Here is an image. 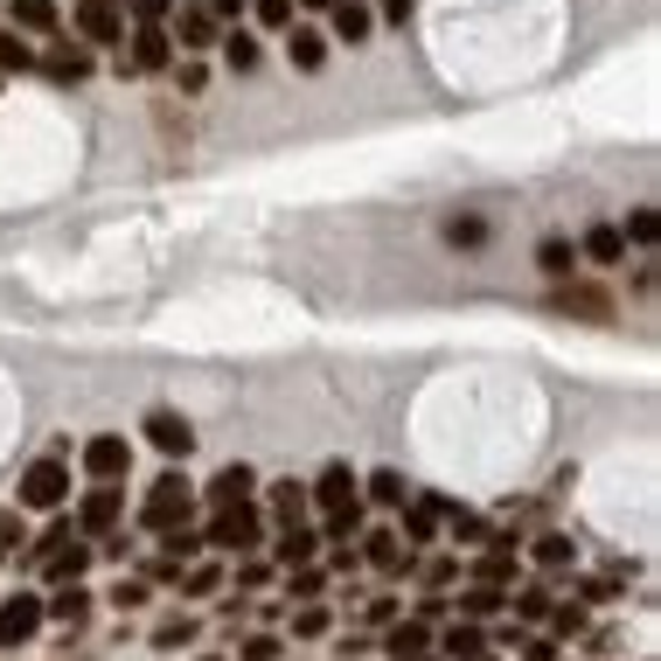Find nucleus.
Listing matches in <instances>:
<instances>
[{
  "mask_svg": "<svg viewBox=\"0 0 661 661\" xmlns=\"http://www.w3.org/2000/svg\"><path fill=\"white\" fill-rule=\"evenodd\" d=\"M174 77H181V98H202V84H209V70H202L196 57H189V63H181Z\"/></svg>",
  "mask_w": 661,
  "mask_h": 661,
  "instance_id": "obj_48",
  "label": "nucleus"
},
{
  "mask_svg": "<svg viewBox=\"0 0 661 661\" xmlns=\"http://www.w3.org/2000/svg\"><path fill=\"white\" fill-rule=\"evenodd\" d=\"M355 558H362V564H377L383 578H404V571H411V550H404V537H397V529H369Z\"/></svg>",
  "mask_w": 661,
  "mask_h": 661,
  "instance_id": "obj_10",
  "label": "nucleus"
},
{
  "mask_svg": "<svg viewBox=\"0 0 661 661\" xmlns=\"http://www.w3.org/2000/svg\"><path fill=\"white\" fill-rule=\"evenodd\" d=\"M369 501H377V509H404V501H411V481H404V473H397V467H383V473H369Z\"/></svg>",
  "mask_w": 661,
  "mask_h": 661,
  "instance_id": "obj_26",
  "label": "nucleus"
},
{
  "mask_svg": "<svg viewBox=\"0 0 661 661\" xmlns=\"http://www.w3.org/2000/svg\"><path fill=\"white\" fill-rule=\"evenodd\" d=\"M313 550H321V529H307V522H293L286 537L272 543V558L286 564V571H300V564H313Z\"/></svg>",
  "mask_w": 661,
  "mask_h": 661,
  "instance_id": "obj_18",
  "label": "nucleus"
},
{
  "mask_svg": "<svg viewBox=\"0 0 661 661\" xmlns=\"http://www.w3.org/2000/svg\"><path fill=\"white\" fill-rule=\"evenodd\" d=\"M77 460H84V473H91L98 488H112V481H126V473H132V439L98 432V439H84V453H77Z\"/></svg>",
  "mask_w": 661,
  "mask_h": 661,
  "instance_id": "obj_4",
  "label": "nucleus"
},
{
  "mask_svg": "<svg viewBox=\"0 0 661 661\" xmlns=\"http://www.w3.org/2000/svg\"><path fill=\"white\" fill-rule=\"evenodd\" d=\"M223 63H230L237 77L258 70V36H251V29H230V36H223Z\"/></svg>",
  "mask_w": 661,
  "mask_h": 661,
  "instance_id": "obj_33",
  "label": "nucleus"
},
{
  "mask_svg": "<svg viewBox=\"0 0 661 661\" xmlns=\"http://www.w3.org/2000/svg\"><path fill=\"white\" fill-rule=\"evenodd\" d=\"M558 313H585V321H613V300L605 293H592V286H564L558 300H550Z\"/></svg>",
  "mask_w": 661,
  "mask_h": 661,
  "instance_id": "obj_21",
  "label": "nucleus"
},
{
  "mask_svg": "<svg viewBox=\"0 0 661 661\" xmlns=\"http://www.w3.org/2000/svg\"><path fill=\"white\" fill-rule=\"evenodd\" d=\"M14 29H36V36H57V0H8Z\"/></svg>",
  "mask_w": 661,
  "mask_h": 661,
  "instance_id": "obj_27",
  "label": "nucleus"
},
{
  "mask_svg": "<svg viewBox=\"0 0 661 661\" xmlns=\"http://www.w3.org/2000/svg\"><path fill=\"white\" fill-rule=\"evenodd\" d=\"M49 77H57V84H84V77H91V49L57 42V49H49Z\"/></svg>",
  "mask_w": 661,
  "mask_h": 661,
  "instance_id": "obj_22",
  "label": "nucleus"
},
{
  "mask_svg": "<svg viewBox=\"0 0 661 661\" xmlns=\"http://www.w3.org/2000/svg\"><path fill=\"white\" fill-rule=\"evenodd\" d=\"M70 501V460L42 453L29 473H21V509H63Z\"/></svg>",
  "mask_w": 661,
  "mask_h": 661,
  "instance_id": "obj_3",
  "label": "nucleus"
},
{
  "mask_svg": "<svg viewBox=\"0 0 661 661\" xmlns=\"http://www.w3.org/2000/svg\"><path fill=\"white\" fill-rule=\"evenodd\" d=\"M307 8H334V0H307Z\"/></svg>",
  "mask_w": 661,
  "mask_h": 661,
  "instance_id": "obj_58",
  "label": "nucleus"
},
{
  "mask_svg": "<svg viewBox=\"0 0 661 661\" xmlns=\"http://www.w3.org/2000/svg\"><path fill=\"white\" fill-rule=\"evenodd\" d=\"M112 605H119V613H132V605H147V585H140V578H119V585H112Z\"/></svg>",
  "mask_w": 661,
  "mask_h": 661,
  "instance_id": "obj_47",
  "label": "nucleus"
},
{
  "mask_svg": "<svg viewBox=\"0 0 661 661\" xmlns=\"http://www.w3.org/2000/svg\"><path fill=\"white\" fill-rule=\"evenodd\" d=\"M70 537H77V529H70V522H57V529H42V537L29 543V564H49V558H57V550H63Z\"/></svg>",
  "mask_w": 661,
  "mask_h": 661,
  "instance_id": "obj_40",
  "label": "nucleus"
},
{
  "mask_svg": "<svg viewBox=\"0 0 661 661\" xmlns=\"http://www.w3.org/2000/svg\"><path fill=\"white\" fill-rule=\"evenodd\" d=\"M42 620H57V627H84L91 620V592L84 585H57V599H42Z\"/></svg>",
  "mask_w": 661,
  "mask_h": 661,
  "instance_id": "obj_15",
  "label": "nucleus"
},
{
  "mask_svg": "<svg viewBox=\"0 0 661 661\" xmlns=\"http://www.w3.org/2000/svg\"><path fill=\"white\" fill-rule=\"evenodd\" d=\"M244 661H279V641H272V633H251V641H244Z\"/></svg>",
  "mask_w": 661,
  "mask_h": 661,
  "instance_id": "obj_52",
  "label": "nucleus"
},
{
  "mask_svg": "<svg viewBox=\"0 0 661 661\" xmlns=\"http://www.w3.org/2000/svg\"><path fill=\"white\" fill-rule=\"evenodd\" d=\"M174 585H181V592H189V599H209V592H217V585H223V564H189V571H181V578H174Z\"/></svg>",
  "mask_w": 661,
  "mask_h": 661,
  "instance_id": "obj_35",
  "label": "nucleus"
},
{
  "mask_svg": "<svg viewBox=\"0 0 661 661\" xmlns=\"http://www.w3.org/2000/svg\"><path fill=\"white\" fill-rule=\"evenodd\" d=\"M0 70H36V49H29V42H14L8 29H0Z\"/></svg>",
  "mask_w": 661,
  "mask_h": 661,
  "instance_id": "obj_41",
  "label": "nucleus"
},
{
  "mask_svg": "<svg viewBox=\"0 0 661 661\" xmlns=\"http://www.w3.org/2000/svg\"><path fill=\"white\" fill-rule=\"evenodd\" d=\"M140 432L153 439V453H168V460H189V453H196V425H189L181 411H147Z\"/></svg>",
  "mask_w": 661,
  "mask_h": 661,
  "instance_id": "obj_9",
  "label": "nucleus"
},
{
  "mask_svg": "<svg viewBox=\"0 0 661 661\" xmlns=\"http://www.w3.org/2000/svg\"><path fill=\"white\" fill-rule=\"evenodd\" d=\"M168 42H181V49H217L223 29H217V14H209V8H181V21H174Z\"/></svg>",
  "mask_w": 661,
  "mask_h": 661,
  "instance_id": "obj_14",
  "label": "nucleus"
},
{
  "mask_svg": "<svg viewBox=\"0 0 661 661\" xmlns=\"http://www.w3.org/2000/svg\"><path fill=\"white\" fill-rule=\"evenodd\" d=\"M515 654H522V661H558V641H522Z\"/></svg>",
  "mask_w": 661,
  "mask_h": 661,
  "instance_id": "obj_54",
  "label": "nucleus"
},
{
  "mask_svg": "<svg viewBox=\"0 0 661 661\" xmlns=\"http://www.w3.org/2000/svg\"><path fill=\"white\" fill-rule=\"evenodd\" d=\"M585 633V605H550V641H578Z\"/></svg>",
  "mask_w": 661,
  "mask_h": 661,
  "instance_id": "obj_38",
  "label": "nucleus"
},
{
  "mask_svg": "<svg viewBox=\"0 0 661 661\" xmlns=\"http://www.w3.org/2000/svg\"><path fill=\"white\" fill-rule=\"evenodd\" d=\"M328 14H334V36L349 42V49H355V42H369V29H377V21H369V8H362V0H334Z\"/></svg>",
  "mask_w": 661,
  "mask_h": 661,
  "instance_id": "obj_23",
  "label": "nucleus"
},
{
  "mask_svg": "<svg viewBox=\"0 0 661 661\" xmlns=\"http://www.w3.org/2000/svg\"><path fill=\"white\" fill-rule=\"evenodd\" d=\"M445 613H453V599H439V592H425V599H418V613H411V620H425V627H432V620H445Z\"/></svg>",
  "mask_w": 661,
  "mask_h": 661,
  "instance_id": "obj_51",
  "label": "nucleus"
},
{
  "mask_svg": "<svg viewBox=\"0 0 661 661\" xmlns=\"http://www.w3.org/2000/svg\"><path fill=\"white\" fill-rule=\"evenodd\" d=\"M307 501H313L321 515H341V509H355V501H362V481H355V473L334 460V467H321V481L307 488Z\"/></svg>",
  "mask_w": 661,
  "mask_h": 661,
  "instance_id": "obj_6",
  "label": "nucleus"
},
{
  "mask_svg": "<svg viewBox=\"0 0 661 661\" xmlns=\"http://www.w3.org/2000/svg\"><path fill=\"white\" fill-rule=\"evenodd\" d=\"M362 620H369V627H390V620H397V599H369Z\"/></svg>",
  "mask_w": 661,
  "mask_h": 661,
  "instance_id": "obj_53",
  "label": "nucleus"
},
{
  "mask_svg": "<svg viewBox=\"0 0 661 661\" xmlns=\"http://www.w3.org/2000/svg\"><path fill=\"white\" fill-rule=\"evenodd\" d=\"M119 515H126V488L119 481L112 488H91L84 501H77V537H112Z\"/></svg>",
  "mask_w": 661,
  "mask_h": 661,
  "instance_id": "obj_5",
  "label": "nucleus"
},
{
  "mask_svg": "<svg viewBox=\"0 0 661 661\" xmlns=\"http://www.w3.org/2000/svg\"><path fill=\"white\" fill-rule=\"evenodd\" d=\"M578 258H592V264H620V258H627L620 223H592L585 237H578Z\"/></svg>",
  "mask_w": 661,
  "mask_h": 661,
  "instance_id": "obj_16",
  "label": "nucleus"
},
{
  "mask_svg": "<svg viewBox=\"0 0 661 661\" xmlns=\"http://www.w3.org/2000/svg\"><path fill=\"white\" fill-rule=\"evenodd\" d=\"M251 488H258V473H251L244 460H230L217 481L202 488V501H209V509H237V501H251Z\"/></svg>",
  "mask_w": 661,
  "mask_h": 661,
  "instance_id": "obj_11",
  "label": "nucleus"
},
{
  "mask_svg": "<svg viewBox=\"0 0 661 661\" xmlns=\"http://www.w3.org/2000/svg\"><path fill=\"white\" fill-rule=\"evenodd\" d=\"M119 8H126V0H77V36H84V42H98V49L126 42V21H119Z\"/></svg>",
  "mask_w": 661,
  "mask_h": 661,
  "instance_id": "obj_8",
  "label": "nucleus"
},
{
  "mask_svg": "<svg viewBox=\"0 0 661 661\" xmlns=\"http://www.w3.org/2000/svg\"><path fill=\"white\" fill-rule=\"evenodd\" d=\"M14 543H29V537H21V515H14V509H0V558H8Z\"/></svg>",
  "mask_w": 661,
  "mask_h": 661,
  "instance_id": "obj_50",
  "label": "nucleus"
},
{
  "mask_svg": "<svg viewBox=\"0 0 661 661\" xmlns=\"http://www.w3.org/2000/svg\"><path fill=\"white\" fill-rule=\"evenodd\" d=\"M473 661H494V654H473Z\"/></svg>",
  "mask_w": 661,
  "mask_h": 661,
  "instance_id": "obj_60",
  "label": "nucleus"
},
{
  "mask_svg": "<svg viewBox=\"0 0 661 661\" xmlns=\"http://www.w3.org/2000/svg\"><path fill=\"white\" fill-rule=\"evenodd\" d=\"M453 578H460V564H453V558H432V564H425V585H432V592H445Z\"/></svg>",
  "mask_w": 661,
  "mask_h": 661,
  "instance_id": "obj_49",
  "label": "nucleus"
},
{
  "mask_svg": "<svg viewBox=\"0 0 661 661\" xmlns=\"http://www.w3.org/2000/svg\"><path fill=\"white\" fill-rule=\"evenodd\" d=\"M445 522H453V543L460 550H481V543H494V529L473 515V509H460V501H445Z\"/></svg>",
  "mask_w": 661,
  "mask_h": 661,
  "instance_id": "obj_24",
  "label": "nucleus"
},
{
  "mask_svg": "<svg viewBox=\"0 0 661 661\" xmlns=\"http://www.w3.org/2000/svg\"><path fill=\"white\" fill-rule=\"evenodd\" d=\"M126 70H174V42H168V29H140L132 36V57H126Z\"/></svg>",
  "mask_w": 661,
  "mask_h": 661,
  "instance_id": "obj_13",
  "label": "nucleus"
},
{
  "mask_svg": "<svg viewBox=\"0 0 661 661\" xmlns=\"http://www.w3.org/2000/svg\"><path fill=\"white\" fill-rule=\"evenodd\" d=\"M383 654H390V661L432 654V627H425V620H390V627H383Z\"/></svg>",
  "mask_w": 661,
  "mask_h": 661,
  "instance_id": "obj_12",
  "label": "nucleus"
},
{
  "mask_svg": "<svg viewBox=\"0 0 661 661\" xmlns=\"http://www.w3.org/2000/svg\"><path fill=\"white\" fill-rule=\"evenodd\" d=\"M196 550H202V537H196V529H168V537H161V558L181 571V564H189L196 558Z\"/></svg>",
  "mask_w": 661,
  "mask_h": 661,
  "instance_id": "obj_37",
  "label": "nucleus"
},
{
  "mask_svg": "<svg viewBox=\"0 0 661 661\" xmlns=\"http://www.w3.org/2000/svg\"><path fill=\"white\" fill-rule=\"evenodd\" d=\"M264 578H272V571H264V564H258V558H251V564H244V571H237V585H244V592H258V585H264Z\"/></svg>",
  "mask_w": 661,
  "mask_h": 661,
  "instance_id": "obj_56",
  "label": "nucleus"
},
{
  "mask_svg": "<svg viewBox=\"0 0 661 661\" xmlns=\"http://www.w3.org/2000/svg\"><path fill=\"white\" fill-rule=\"evenodd\" d=\"M537 264H543L550 279H571V264H578V244H571V237H543V244H537Z\"/></svg>",
  "mask_w": 661,
  "mask_h": 661,
  "instance_id": "obj_30",
  "label": "nucleus"
},
{
  "mask_svg": "<svg viewBox=\"0 0 661 661\" xmlns=\"http://www.w3.org/2000/svg\"><path fill=\"white\" fill-rule=\"evenodd\" d=\"M620 237H633V244H654V237H661V217H654V209H633Z\"/></svg>",
  "mask_w": 661,
  "mask_h": 661,
  "instance_id": "obj_44",
  "label": "nucleus"
},
{
  "mask_svg": "<svg viewBox=\"0 0 661 661\" xmlns=\"http://www.w3.org/2000/svg\"><path fill=\"white\" fill-rule=\"evenodd\" d=\"M189 515H196V481H181V473H161V481L147 488V501H140V529H153V537L189 529Z\"/></svg>",
  "mask_w": 661,
  "mask_h": 661,
  "instance_id": "obj_1",
  "label": "nucleus"
},
{
  "mask_svg": "<svg viewBox=\"0 0 661 661\" xmlns=\"http://www.w3.org/2000/svg\"><path fill=\"white\" fill-rule=\"evenodd\" d=\"M411 661H439V654H411Z\"/></svg>",
  "mask_w": 661,
  "mask_h": 661,
  "instance_id": "obj_59",
  "label": "nucleus"
},
{
  "mask_svg": "<svg viewBox=\"0 0 661 661\" xmlns=\"http://www.w3.org/2000/svg\"><path fill=\"white\" fill-rule=\"evenodd\" d=\"M439 515H445V501H439V494H411V501H404V537H411V543H432Z\"/></svg>",
  "mask_w": 661,
  "mask_h": 661,
  "instance_id": "obj_20",
  "label": "nucleus"
},
{
  "mask_svg": "<svg viewBox=\"0 0 661 661\" xmlns=\"http://www.w3.org/2000/svg\"><path fill=\"white\" fill-rule=\"evenodd\" d=\"M36 627H42V599H36V592L0 599V648H29Z\"/></svg>",
  "mask_w": 661,
  "mask_h": 661,
  "instance_id": "obj_7",
  "label": "nucleus"
},
{
  "mask_svg": "<svg viewBox=\"0 0 661 661\" xmlns=\"http://www.w3.org/2000/svg\"><path fill=\"white\" fill-rule=\"evenodd\" d=\"M445 237L473 251V244H488V223H481V217H453V223H445Z\"/></svg>",
  "mask_w": 661,
  "mask_h": 661,
  "instance_id": "obj_45",
  "label": "nucleus"
},
{
  "mask_svg": "<svg viewBox=\"0 0 661 661\" xmlns=\"http://www.w3.org/2000/svg\"><path fill=\"white\" fill-rule=\"evenodd\" d=\"M258 21L264 29H293V0H258Z\"/></svg>",
  "mask_w": 661,
  "mask_h": 661,
  "instance_id": "obj_46",
  "label": "nucleus"
},
{
  "mask_svg": "<svg viewBox=\"0 0 661 661\" xmlns=\"http://www.w3.org/2000/svg\"><path fill=\"white\" fill-rule=\"evenodd\" d=\"M286 57H293V70H321L328 63V36L321 29H293L286 36Z\"/></svg>",
  "mask_w": 661,
  "mask_h": 661,
  "instance_id": "obj_25",
  "label": "nucleus"
},
{
  "mask_svg": "<svg viewBox=\"0 0 661 661\" xmlns=\"http://www.w3.org/2000/svg\"><path fill=\"white\" fill-rule=\"evenodd\" d=\"M432 654H439V661H445V654H453V661H473V654H488V633L473 627V620H453V627L439 633V648H432Z\"/></svg>",
  "mask_w": 661,
  "mask_h": 661,
  "instance_id": "obj_17",
  "label": "nucleus"
},
{
  "mask_svg": "<svg viewBox=\"0 0 661 661\" xmlns=\"http://www.w3.org/2000/svg\"><path fill=\"white\" fill-rule=\"evenodd\" d=\"M293 633H300V641H321V633H328V605H300V613H293Z\"/></svg>",
  "mask_w": 661,
  "mask_h": 661,
  "instance_id": "obj_43",
  "label": "nucleus"
},
{
  "mask_svg": "<svg viewBox=\"0 0 661 661\" xmlns=\"http://www.w3.org/2000/svg\"><path fill=\"white\" fill-rule=\"evenodd\" d=\"M126 550H132V543H126V537H104V543H98V550H91V558H112V564H126Z\"/></svg>",
  "mask_w": 661,
  "mask_h": 661,
  "instance_id": "obj_55",
  "label": "nucleus"
},
{
  "mask_svg": "<svg viewBox=\"0 0 661 661\" xmlns=\"http://www.w3.org/2000/svg\"><path fill=\"white\" fill-rule=\"evenodd\" d=\"M196 633H202V627H196V613H168L161 627H153V648H189Z\"/></svg>",
  "mask_w": 661,
  "mask_h": 661,
  "instance_id": "obj_34",
  "label": "nucleus"
},
{
  "mask_svg": "<svg viewBox=\"0 0 661 661\" xmlns=\"http://www.w3.org/2000/svg\"><path fill=\"white\" fill-rule=\"evenodd\" d=\"M529 550H537V564H543V571H564V564L578 558V543L564 537V529H550V537H537Z\"/></svg>",
  "mask_w": 661,
  "mask_h": 661,
  "instance_id": "obj_32",
  "label": "nucleus"
},
{
  "mask_svg": "<svg viewBox=\"0 0 661 661\" xmlns=\"http://www.w3.org/2000/svg\"><path fill=\"white\" fill-rule=\"evenodd\" d=\"M509 578H515V550H488V558L473 564V585H494V592H509Z\"/></svg>",
  "mask_w": 661,
  "mask_h": 661,
  "instance_id": "obj_31",
  "label": "nucleus"
},
{
  "mask_svg": "<svg viewBox=\"0 0 661 661\" xmlns=\"http://www.w3.org/2000/svg\"><path fill=\"white\" fill-rule=\"evenodd\" d=\"M411 8H418V0H383V14L397 21V29H404V21H411Z\"/></svg>",
  "mask_w": 661,
  "mask_h": 661,
  "instance_id": "obj_57",
  "label": "nucleus"
},
{
  "mask_svg": "<svg viewBox=\"0 0 661 661\" xmlns=\"http://www.w3.org/2000/svg\"><path fill=\"white\" fill-rule=\"evenodd\" d=\"M355 537H362V501L341 509V515H328V529H321V543H355Z\"/></svg>",
  "mask_w": 661,
  "mask_h": 661,
  "instance_id": "obj_39",
  "label": "nucleus"
},
{
  "mask_svg": "<svg viewBox=\"0 0 661 661\" xmlns=\"http://www.w3.org/2000/svg\"><path fill=\"white\" fill-rule=\"evenodd\" d=\"M453 605H460V620H473V627H481L488 613H501V605H509V592H494V585H467Z\"/></svg>",
  "mask_w": 661,
  "mask_h": 661,
  "instance_id": "obj_28",
  "label": "nucleus"
},
{
  "mask_svg": "<svg viewBox=\"0 0 661 661\" xmlns=\"http://www.w3.org/2000/svg\"><path fill=\"white\" fill-rule=\"evenodd\" d=\"M258 537H264V515L251 509V501H237V509H217V515H209L202 550H237V558H251Z\"/></svg>",
  "mask_w": 661,
  "mask_h": 661,
  "instance_id": "obj_2",
  "label": "nucleus"
},
{
  "mask_svg": "<svg viewBox=\"0 0 661 661\" xmlns=\"http://www.w3.org/2000/svg\"><path fill=\"white\" fill-rule=\"evenodd\" d=\"M42 571L57 578V585H84V571H91V543H84V537H70V543H63Z\"/></svg>",
  "mask_w": 661,
  "mask_h": 661,
  "instance_id": "obj_19",
  "label": "nucleus"
},
{
  "mask_svg": "<svg viewBox=\"0 0 661 661\" xmlns=\"http://www.w3.org/2000/svg\"><path fill=\"white\" fill-rule=\"evenodd\" d=\"M509 605H515V620H550V605H558V599H550V585H522Z\"/></svg>",
  "mask_w": 661,
  "mask_h": 661,
  "instance_id": "obj_36",
  "label": "nucleus"
},
{
  "mask_svg": "<svg viewBox=\"0 0 661 661\" xmlns=\"http://www.w3.org/2000/svg\"><path fill=\"white\" fill-rule=\"evenodd\" d=\"M307 509H313V501H307V481H272V515H279L286 529H293Z\"/></svg>",
  "mask_w": 661,
  "mask_h": 661,
  "instance_id": "obj_29",
  "label": "nucleus"
},
{
  "mask_svg": "<svg viewBox=\"0 0 661 661\" xmlns=\"http://www.w3.org/2000/svg\"><path fill=\"white\" fill-rule=\"evenodd\" d=\"M321 585H328V578H321V571H313V564H300V571H286V592H293V599H321Z\"/></svg>",
  "mask_w": 661,
  "mask_h": 661,
  "instance_id": "obj_42",
  "label": "nucleus"
}]
</instances>
